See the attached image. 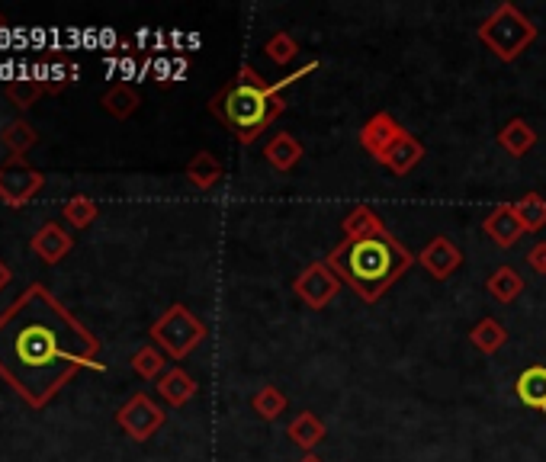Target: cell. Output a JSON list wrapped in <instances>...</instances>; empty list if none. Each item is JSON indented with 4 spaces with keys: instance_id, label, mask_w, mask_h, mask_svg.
<instances>
[{
    "instance_id": "14",
    "label": "cell",
    "mask_w": 546,
    "mask_h": 462,
    "mask_svg": "<svg viewBox=\"0 0 546 462\" xmlns=\"http://www.w3.org/2000/svg\"><path fill=\"white\" fill-rule=\"evenodd\" d=\"M196 389H200V385H196V379H193L190 373H184L180 366L168 369V373H164V376L158 379V395H161L171 408H184V405L190 402V398L196 395Z\"/></svg>"
},
{
    "instance_id": "21",
    "label": "cell",
    "mask_w": 546,
    "mask_h": 462,
    "mask_svg": "<svg viewBox=\"0 0 546 462\" xmlns=\"http://www.w3.org/2000/svg\"><path fill=\"white\" fill-rule=\"evenodd\" d=\"M290 437L296 446H302V450H315V446L325 440V424L318 421L312 411H302L290 424Z\"/></svg>"
},
{
    "instance_id": "10",
    "label": "cell",
    "mask_w": 546,
    "mask_h": 462,
    "mask_svg": "<svg viewBox=\"0 0 546 462\" xmlns=\"http://www.w3.org/2000/svg\"><path fill=\"white\" fill-rule=\"evenodd\" d=\"M402 135V126L396 119H392L389 113H376L367 126L360 129V145L367 148L373 158L383 164L386 161V154H389V148L396 145V138Z\"/></svg>"
},
{
    "instance_id": "32",
    "label": "cell",
    "mask_w": 546,
    "mask_h": 462,
    "mask_svg": "<svg viewBox=\"0 0 546 462\" xmlns=\"http://www.w3.org/2000/svg\"><path fill=\"white\" fill-rule=\"evenodd\" d=\"M10 286V267L4 264V260H0V292H4Z\"/></svg>"
},
{
    "instance_id": "8",
    "label": "cell",
    "mask_w": 546,
    "mask_h": 462,
    "mask_svg": "<svg viewBox=\"0 0 546 462\" xmlns=\"http://www.w3.org/2000/svg\"><path fill=\"white\" fill-rule=\"evenodd\" d=\"M296 296L312 305V308H325L331 299L338 296V289H341V276L331 270L328 264H312L306 267L299 276H296Z\"/></svg>"
},
{
    "instance_id": "24",
    "label": "cell",
    "mask_w": 546,
    "mask_h": 462,
    "mask_svg": "<svg viewBox=\"0 0 546 462\" xmlns=\"http://www.w3.org/2000/svg\"><path fill=\"white\" fill-rule=\"evenodd\" d=\"M103 110L116 119H129L135 110H139V94H135L129 84H116L103 94Z\"/></svg>"
},
{
    "instance_id": "4",
    "label": "cell",
    "mask_w": 546,
    "mask_h": 462,
    "mask_svg": "<svg viewBox=\"0 0 546 462\" xmlns=\"http://www.w3.org/2000/svg\"><path fill=\"white\" fill-rule=\"evenodd\" d=\"M479 39L502 61H514L530 42L537 39V26L530 23L518 7L502 4L479 26Z\"/></svg>"
},
{
    "instance_id": "22",
    "label": "cell",
    "mask_w": 546,
    "mask_h": 462,
    "mask_svg": "<svg viewBox=\"0 0 546 462\" xmlns=\"http://www.w3.org/2000/svg\"><path fill=\"white\" fill-rule=\"evenodd\" d=\"M344 231H347V238H376V235H386V225L376 219L373 209L357 206L344 219Z\"/></svg>"
},
{
    "instance_id": "9",
    "label": "cell",
    "mask_w": 546,
    "mask_h": 462,
    "mask_svg": "<svg viewBox=\"0 0 546 462\" xmlns=\"http://www.w3.org/2000/svg\"><path fill=\"white\" fill-rule=\"evenodd\" d=\"M418 260L431 276H437V280H450V276L460 270L463 254L457 251V244L450 238H431L424 244V251L418 254Z\"/></svg>"
},
{
    "instance_id": "28",
    "label": "cell",
    "mask_w": 546,
    "mask_h": 462,
    "mask_svg": "<svg viewBox=\"0 0 546 462\" xmlns=\"http://www.w3.org/2000/svg\"><path fill=\"white\" fill-rule=\"evenodd\" d=\"M62 212H65V219H68V225H71V228H87V225H94V219L100 215L97 203H94V199H90V196H84V193L71 196Z\"/></svg>"
},
{
    "instance_id": "33",
    "label": "cell",
    "mask_w": 546,
    "mask_h": 462,
    "mask_svg": "<svg viewBox=\"0 0 546 462\" xmlns=\"http://www.w3.org/2000/svg\"><path fill=\"white\" fill-rule=\"evenodd\" d=\"M299 462H325V459H318V456H315V453H309V456H302V459H299Z\"/></svg>"
},
{
    "instance_id": "30",
    "label": "cell",
    "mask_w": 546,
    "mask_h": 462,
    "mask_svg": "<svg viewBox=\"0 0 546 462\" xmlns=\"http://www.w3.org/2000/svg\"><path fill=\"white\" fill-rule=\"evenodd\" d=\"M264 52H267V58L273 61V65L286 68V65H293V61L299 58V45H296V39H293V36H286V33H273V36L267 39V45H264Z\"/></svg>"
},
{
    "instance_id": "6",
    "label": "cell",
    "mask_w": 546,
    "mask_h": 462,
    "mask_svg": "<svg viewBox=\"0 0 546 462\" xmlns=\"http://www.w3.org/2000/svg\"><path fill=\"white\" fill-rule=\"evenodd\" d=\"M42 187H45L42 171H36L33 164H26V158L10 154V158L0 164V199H4L10 209L26 206L36 193H42Z\"/></svg>"
},
{
    "instance_id": "2",
    "label": "cell",
    "mask_w": 546,
    "mask_h": 462,
    "mask_svg": "<svg viewBox=\"0 0 546 462\" xmlns=\"http://www.w3.org/2000/svg\"><path fill=\"white\" fill-rule=\"evenodd\" d=\"M312 71H318L315 58L309 61V65H302L299 71H293L290 77H283V81L264 84L261 74H257L251 65H241L238 74H235V81H229L216 97H212L209 110L235 132V138L241 145H251L254 138L286 110L283 90L293 87L296 81H302V77H309Z\"/></svg>"
},
{
    "instance_id": "26",
    "label": "cell",
    "mask_w": 546,
    "mask_h": 462,
    "mask_svg": "<svg viewBox=\"0 0 546 462\" xmlns=\"http://www.w3.org/2000/svg\"><path fill=\"white\" fill-rule=\"evenodd\" d=\"M168 353H164L161 347H155V344H148V347H139L135 350V357H132V369L139 373L142 379H161L164 373H168Z\"/></svg>"
},
{
    "instance_id": "23",
    "label": "cell",
    "mask_w": 546,
    "mask_h": 462,
    "mask_svg": "<svg viewBox=\"0 0 546 462\" xmlns=\"http://www.w3.org/2000/svg\"><path fill=\"white\" fill-rule=\"evenodd\" d=\"M485 289H489L498 302H511V299H518L521 292H524V280H521V273H518V270L498 267V270L489 276V283H485Z\"/></svg>"
},
{
    "instance_id": "25",
    "label": "cell",
    "mask_w": 546,
    "mask_h": 462,
    "mask_svg": "<svg viewBox=\"0 0 546 462\" xmlns=\"http://www.w3.org/2000/svg\"><path fill=\"white\" fill-rule=\"evenodd\" d=\"M469 341H473L482 353H495V350H502L505 341H508V331L502 321H495V318H482L479 325L473 328V334H469Z\"/></svg>"
},
{
    "instance_id": "1",
    "label": "cell",
    "mask_w": 546,
    "mask_h": 462,
    "mask_svg": "<svg viewBox=\"0 0 546 462\" xmlns=\"http://www.w3.org/2000/svg\"><path fill=\"white\" fill-rule=\"evenodd\" d=\"M97 353V337L42 283L0 312V379L29 408H45L81 369H103Z\"/></svg>"
},
{
    "instance_id": "29",
    "label": "cell",
    "mask_w": 546,
    "mask_h": 462,
    "mask_svg": "<svg viewBox=\"0 0 546 462\" xmlns=\"http://www.w3.org/2000/svg\"><path fill=\"white\" fill-rule=\"evenodd\" d=\"M251 408L261 414L264 421H273L286 411V395L277 389V385H264V389L251 398Z\"/></svg>"
},
{
    "instance_id": "27",
    "label": "cell",
    "mask_w": 546,
    "mask_h": 462,
    "mask_svg": "<svg viewBox=\"0 0 546 462\" xmlns=\"http://www.w3.org/2000/svg\"><path fill=\"white\" fill-rule=\"evenodd\" d=\"M514 212H518L524 231H540L546 225V199L540 193H527L524 199H518Z\"/></svg>"
},
{
    "instance_id": "7",
    "label": "cell",
    "mask_w": 546,
    "mask_h": 462,
    "mask_svg": "<svg viewBox=\"0 0 546 462\" xmlns=\"http://www.w3.org/2000/svg\"><path fill=\"white\" fill-rule=\"evenodd\" d=\"M116 424L123 427L132 440L142 443V440H148L164 424V411L155 402H151L148 395L139 392V395H132L129 402L116 411Z\"/></svg>"
},
{
    "instance_id": "11",
    "label": "cell",
    "mask_w": 546,
    "mask_h": 462,
    "mask_svg": "<svg viewBox=\"0 0 546 462\" xmlns=\"http://www.w3.org/2000/svg\"><path fill=\"white\" fill-rule=\"evenodd\" d=\"M29 248H33V254L42 260V264H58V260H65L74 248V238L68 235V231L58 225V222H45L33 241H29Z\"/></svg>"
},
{
    "instance_id": "16",
    "label": "cell",
    "mask_w": 546,
    "mask_h": 462,
    "mask_svg": "<svg viewBox=\"0 0 546 462\" xmlns=\"http://www.w3.org/2000/svg\"><path fill=\"white\" fill-rule=\"evenodd\" d=\"M264 158H267V164L273 167V171L286 174V171H293V167L302 161V145L296 142L293 135L277 132V135H273L270 142L264 145Z\"/></svg>"
},
{
    "instance_id": "3",
    "label": "cell",
    "mask_w": 546,
    "mask_h": 462,
    "mask_svg": "<svg viewBox=\"0 0 546 462\" xmlns=\"http://www.w3.org/2000/svg\"><path fill=\"white\" fill-rule=\"evenodd\" d=\"M412 254L386 231L376 238H347L328 254L325 264L351 286L363 302H376L412 267Z\"/></svg>"
},
{
    "instance_id": "18",
    "label": "cell",
    "mask_w": 546,
    "mask_h": 462,
    "mask_svg": "<svg viewBox=\"0 0 546 462\" xmlns=\"http://www.w3.org/2000/svg\"><path fill=\"white\" fill-rule=\"evenodd\" d=\"M498 145H502L508 154H514V158H524V154L537 145V132L530 129L524 119H511L502 129V135H498Z\"/></svg>"
},
{
    "instance_id": "17",
    "label": "cell",
    "mask_w": 546,
    "mask_h": 462,
    "mask_svg": "<svg viewBox=\"0 0 546 462\" xmlns=\"http://www.w3.org/2000/svg\"><path fill=\"white\" fill-rule=\"evenodd\" d=\"M187 180L196 190H212L222 180V164L209 151H196L193 161L187 164Z\"/></svg>"
},
{
    "instance_id": "13",
    "label": "cell",
    "mask_w": 546,
    "mask_h": 462,
    "mask_svg": "<svg viewBox=\"0 0 546 462\" xmlns=\"http://www.w3.org/2000/svg\"><path fill=\"white\" fill-rule=\"evenodd\" d=\"M514 395L524 408L546 414V366H527L514 382Z\"/></svg>"
},
{
    "instance_id": "12",
    "label": "cell",
    "mask_w": 546,
    "mask_h": 462,
    "mask_svg": "<svg viewBox=\"0 0 546 462\" xmlns=\"http://www.w3.org/2000/svg\"><path fill=\"white\" fill-rule=\"evenodd\" d=\"M482 231L498 244V248H511V244H518V238L524 235V225L518 219V212H514V206H498L489 219L482 222Z\"/></svg>"
},
{
    "instance_id": "5",
    "label": "cell",
    "mask_w": 546,
    "mask_h": 462,
    "mask_svg": "<svg viewBox=\"0 0 546 462\" xmlns=\"http://www.w3.org/2000/svg\"><path fill=\"white\" fill-rule=\"evenodd\" d=\"M206 337L203 321L196 318L190 308L184 305H171L155 325H151V341L161 347L171 360H184L187 353Z\"/></svg>"
},
{
    "instance_id": "20",
    "label": "cell",
    "mask_w": 546,
    "mask_h": 462,
    "mask_svg": "<svg viewBox=\"0 0 546 462\" xmlns=\"http://www.w3.org/2000/svg\"><path fill=\"white\" fill-rule=\"evenodd\" d=\"M49 90L39 81V77H17V81L7 84V100L17 106V110H29V106H36Z\"/></svg>"
},
{
    "instance_id": "19",
    "label": "cell",
    "mask_w": 546,
    "mask_h": 462,
    "mask_svg": "<svg viewBox=\"0 0 546 462\" xmlns=\"http://www.w3.org/2000/svg\"><path fill=\"white\" fill-rule=\"evenodd\" d=\"M36 129L29 126L26 119H13V122H7L4 129H0V142L7 145V151L10 154H17V158H26V151L36 145Z\"/></svg>"
},
{
    "instance_id": "15",
    "label": "cell",
    "mask_w": 546,
    "mask_h": 462,
    "mask_svg": "<svg viewBox=\"0 0 546 462\" xmlns=\"http://www.w3.org/2000/svg\"><path fill=\"white\" fill-rule=\"evenodd\" d=\"M421 158H424V145L418 142V138L412 135V132H405L402 129V135L396 138V145L389 148V154H386V167L392 174H408L412 167H418L421 164Z\"/></svg>"
},
{
    "instance_id": "31",
    "label": "cell",
    "mask_w": 546,
    "mask_h": 462,
    "mask_svg": "<svg viewBox=\"0 0 546 462\" xmlns=\"http://www.w3.org/2000/svg\"><path fill=\"white\" fill-rule=\"evenodd\" d=\"M527 264L537 273H546V244H534V248L527 251Z\"/></svg>"
}]
</instances>
